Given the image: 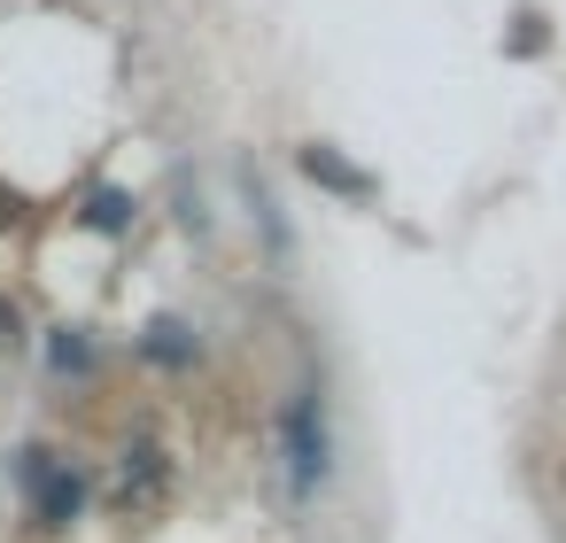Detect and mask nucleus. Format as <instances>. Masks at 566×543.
<instances>
[{"label":"nucleus","instance_id":"obj_1","mask_svg":"<svg viewBox=\"0 0 566 543\" xmlns=\"http://www.w3.org/2000/svg\"><path fill=\"white\" fill-rule=\"evenodd\" d=\"M326 473H334V442H326V396L303 380V388L287 396V411H280V489H287V504H311V497L326 489Z\"/></svg>","mask_w":566,"mask_h":543},{"label":"nucleus","instance_id":"obj_2","mask_svg":"<svg viewBox=\"0 0 566 543\" xmlns=\"http://www.w3.org/2000/svg\"><path fill=\"white\" fill-rule=\"evenodd\" d=\"M24 489H32V512H40V528H71L78 520V504H86V481L71 473V466H55L48 450H24Z\"/></svg>","mask_w":566,"mask_h":543},{"label":"nucleus","instance_id":"obj_3","mask_svg":"<svg viewBox=\"0 0 566 543\" xmlns=\"http://www.w3.org/2000/svg\"><path fill=\"white\" fill-rule=\"evenodd\" d=\"M164 481H171V473H164V450L140 442V450H125V466H117V504H125V512H148V504L164 497Z\"/></svg>","mask_w":566,"mask_h":543},{"label":"nucleus","instance_id":"obj_4","mask_svg":"<svg viewBox=\"0 0 566 543\" xmlns=\"http://www.w3.org/2000/svg\"><path fill=\"white\" fill-rule=\"evenodd\" d=\"M303 179L326 187V195H342V202H373V195H380V187H373L357 164H342L334 148H303Z\"/></svg>","mask_w":566,"mask_h":543},{"label":"nucleus","instance_id":"obj_5","mask_svg":"<svg viewBox=\"0 0 566 543\" xmlns=\"http://www.w3.org/2000/svg\"><path fill=\"white\" fill-rule=\"evenodd\" d=\"M140 357H156V365H195L202 357V342H195V326H179V319H156L148 334H140Z\"/></svg>","mask_w":566,"mask_h":543},{"label":"nucleus","instance_id":"obj_6","mask_svg":"<svg viewBox=\"0 0 566 543\" xmlns=\"http://www.w3.org/2000/svg\"><path fill=\"white\" fill-rule=\"evenodd\" d=\"M249 202H256V226H264V241H272V264H287V226H280V202L249 179Z\"/></svg>","mask_w":566,"mask_h":543},{"label":"nucleus","instance_id":"obj_7","mask_svg":"<svg viewBox=\"0 0 566 543\" xmlns=\"http://www.w3.org/2000/svg\"><path fill=\"white\" fill-rule=\"evenodd\" d=\"M86 365H94V349L78 334H55V373H86Z\"/></svg>","mask_w":566,"mask_h":543},{"label":"nucleus","instance_id":"obj_8","mask_svg":"<svg viewBox=\"0 0 566 543\" xmlns=\"http://www.w3.org/2000/svg\"><path fill=\"white\" fill-rule=\"evenodd\" d=\"M125 218H133V202H125V195H94V226H102V233H117Z\"/></svg>","mask_w":566,"mask_h":543}]
</instances>
